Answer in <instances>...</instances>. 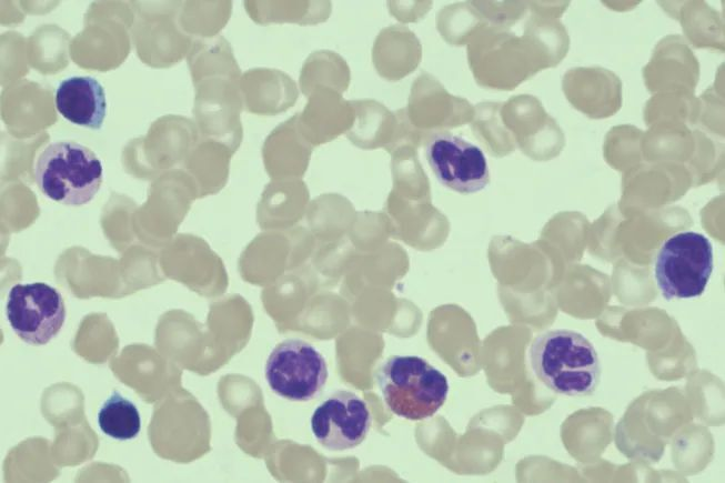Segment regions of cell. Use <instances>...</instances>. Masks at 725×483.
Wrapping results in <instances>:
<instances>
[{"instance_id":"obj_1","label":"cell","mask_w":725,"mask_h":483,"mask_svg":"<svg viewBox=\"0 0 725 483\" xmlns=\"http://www.w3.org/2000/svg\"><path fill=\"white\" fill-rule=\"evenodd\" d=\"M528 355L536 378L554 393L587 396L600 384L601 362L597 351L577 331H544L532 341Z\"/></svg>"},{"instance_id":"obj_2","label":"cell","mask_w":725,"mask_h":483,"mask_svg":"<svg viewBox=\"0 0 725 483\" xmlns=\"http://www.w3.org/2000/svg\"><path fill=\"white\" fill-rule=\"evenodd\" d=\"M375 381L389 410L410 421L433 416L450 391L446 376L416 355L386 358L376 368Z\"/></svg>"},{"instance_id":"obj_3","label":"cell","mask_w":725,"mask_h":483,"mask_svg":"<svg viewBox=\"0 0 725 483\" xmlns=\"http://www.w3.org/2000/svg\"><path fill=\"white\" fill-rule=\"evenodd\" d=\"M34 178L40 191L50 200L83 205L99 191L103 168L90 148L61 140L42 150L36 162Z\"/></svg>"},{"instance_id":"obj_4","label":"cell","mask_w":725,"mask_h":483,"mask_svg":"<svg viewBox=\"0 0 725 483\" xmlns=\"http://www.w3.org/2000/svg\"><path fill=\"white\" fill-rule=\"evenodd\" d=\"M713 246L702 233L685 231L667 239L659 249L654 275L666 300L703 294L713 271Z\"/></svg>"},{"instance_id":"obj_5","label":"cell","mask_w":725,"mask_h":483,"mask_svg":"<svg viewBox=\"0 0 725 483\" xmlns=\"http://www.w3.org/2000/svg\"><path fill=\"white\" fill-rule=\"evenodd\" d=\"M264 375L276 395L306 402L323 391L329 371L323 354L315 346L302 339H286L270 352Z\"/></svg>"},{"instance_id":"obj_6","label":"cell","mask_w":725,"mask_h":483,"mask_svg":"<svg viewBox=\"0 0 725 483\" xmlns=\"http://www.w3.org/2000/svg\"><path fill=\"white\" fill-rule=\"evenodd\" d=\"M6 314L22 341L44 345L62 329L66 304L61 293L48 283H17L8 293Z\"/></svg>"},{"instance_id":"obj_7","label":"cell","mask_w":725,"mask_h":483,"mask_svg":"<svg viewBox=\"0 0 725 483\" xmlns=\"http://www.w3.org/2000/svg\"><path fill=\"white\" fill-rule=\"evenodd\" d=\"M424 152L439 182L455 192L476 193L490 182L483 151L462 137L450 132L433 133L425 142Z\"/></svg>"},{"instance_id":"obj_8","label":"cell","mask_w":725,"mask_h":483,"mask_svg":"<svg viewBox=\"0 0 725 483\" xmlns=\"http://www.w3.org/2000/svg\"><path fill=\"white\" fill-rule=\"evenodd\" d=\"M371 424L372 416L365 401L348 390L330 394L314 410L310 422L318 443L334 452L359 446Z\"/></svg>"},{"instance_id":"obj_9","label":"cell","mask_w":725,"mask_h":483,"mask_svg":"<svg viewBox=\"0 0 725 483\" xmlns=\"http://www.w3.org/2000/svg\"><path fill=\"white\" fill-rule=\"evenodd\" d=\"M56 108L71 123L99 130L107 114L104 89L93 77H70L57 88Z\"/></svg>"},{"instance_id":"obj_10","label":"cell","mask_w":725,"mask_h":483,"mask_svg":"<svg viewBox=\"0 0 725 483\" xmlns=\"http://www.w3.org/2000/svg\"><path fill=\"white\" fill-rule=\"evenodd\" d=\"M422 58V46L407 27H386L376 36L372 48V61L380 77L399 81L413 72Z\"/></svg>"},{"instance_id":"obj_11","label":"cell","mask_w":725,"mask_h":483,"mask_svg":"<svg viewBox=\"0 0 725 483\" xmlns=\"http://www.w3.org/2000/svg\"><path fill=\"white\" fill-rule=\"evenodd\" d=\"M248 100L252 109L276 114L292 107L299 98L295 81L278 69L253 70L248 79Z\"/></svg>"},{"instance_id":"obj_12","label":"cell","mask_w":725,"mask_h":483,"mask_svg":"<svg viewBox=\"0 0 725 483\" xmlns=\"http://www.w3.org/2000/svg\"><path fill=\"white\" fill-rule=\"evenodd\" d=\"M350 81V68L340 54L330 50H318L304 61L299 85L305 97L318 88H329L342 94L349 88Z\"/></svg>"},{"instance_id":"obj_13","label":"cell","mask_w":725,"mask_h":483,"mask_svg":"<svg viewBox=\"0 0 725 483\" xmlns=\"http://www.w3.org/2000/svg\"><path fill=\"white\" fill-rule=\"evenodd\" d=\"M258 22L318 24L331 14L330 1H260L252 3Z\"/></svg>"},{"instance_id":"obj_14","label":"cell","mask_w":725,"mask_h":483,"mask_svg":"<svg viewBox=\"0 0 725 483\" xmlns=\"http://www.w3.org/2000/svg\"><path fill=\"white\" fill-rule=\"evenodd\" d=\"M98 424L108 436L127 441L139 434L141 417L135 404L114 391L99 409Z\"/></svg>"},{"instance_id":"obj_15","label":"cell","mask_w":725,"mask_h":483,"mask_svg":"<svg viewBox=\"0 0 725 483\" xmlns=\"http://www.w3.org/2000/svg\"><path fill=\"white\" fill-rule=\"evenodd\" d=\"M390 13L401 22H415L432 7V1H389Z\"/></svg>"}]
</instances>
